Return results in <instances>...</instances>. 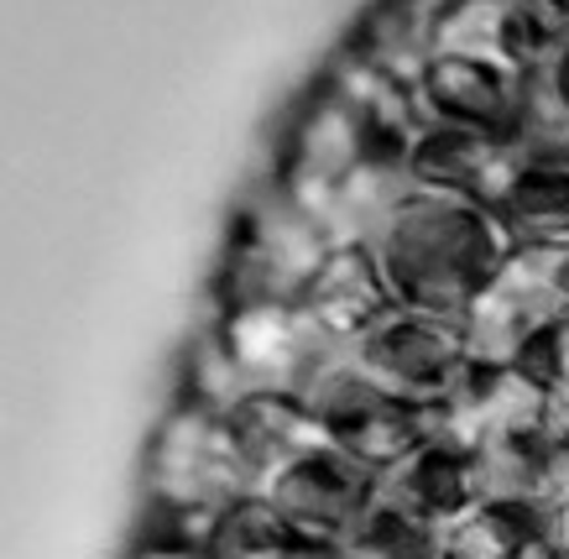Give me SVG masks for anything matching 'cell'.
Masks as SVG:
<instances>
[{"mask_svg": "<svg viewBox=\"0 0 569 559\" xmlns=\"http://www.w3.org/2000/svg\"><path fill=\"white\" fill-rule=\"evenodd\" d=\"M377 262L392 298L439 319H460L512 257L497 214L439 189H418L377 236Z\"/></svg>", "mask_w": 569, "mask_h": 559, "instance_id": "obj_1", "label": "cell"}, {"mask_svg": "<svg viewBox=\"0 0 569 559\" xmlns=\"http://www.w3.org/2000/svg\"><path fill=\"white\" fill-rule=\"evenodd\" d=\"M141 481H147V523H152L141 539L193 543V549H204V533L220 512L257 497V476L230 435V419L183 398H173V408L152 429Z\"/></svg>", "mask_w": 569, "mask_h": 559, "instance_id": "obj_2", "label": "cell"}, {"mask_svg": "<svg viewBox=\"0 0 569 559\" xmlns=\"http://www.w3.org/2000/svg\"><path fill=\"white\" fill-rule=\"evenodd\" d=\"M335 251L325 220L277 183L272 173L257 178L230 214L220 262L209 278V315L261 309V303H298L309 278Z\"/></svg>", "mask_w": 569, "mask_h": 559, "instance_id": "obj_3", "label": "cell"}, {"mask_svg": "<svg viewBox=\"0 0 569 559\" xmlns=\"http://www.w3.org/2000/svg\"><path fill=\"white\" fill-rule=\"evenodd\" d=\"M569 319V246H512L501 272L460 315L476 367H518L538 335Z\"/></svg>", "mask_w": 569, "mask_h": 559, "instance_id": "obj_4", "label": "cell"}, {"mask_svg": "<svg viewBox=\"0 0 569 559\" xmlns=\"http://www.w3.org/2000/svg\"><path fill=\"white\" fill-rule=\"evenodd\" d=\"M366 162H402V158L381 152V141L371 137L361 110L350 106V94L319 69L313 84L293 100L288 121H282L272 178L288 193H298L303 204H313L329 189H340L350 173H361Z\"/></svg>", "mask_w": 569, "mask_h": 559, "instance_id": "obj_5", "label": "cell"}, {"mask_svg": "<svg viewBox=\"0 0 569 559\" xmlns=\"http://www.w3.org/2000/svg\"><path fill=\"white\" fill-rule=\"evenodd\" d=\"M303 408H309L313 423L325 429L329 445H340L346 455H356V460L371 466L377 476L429 439V408L387 392L350 350L309 387Z\"/></svg>", "mask_w": 569, "mask_h": 559, "instance_id": "obj_6", "label": "cell"}, {"mask_svg": "<svg viewBox=\"0 0 569 559\" xmlns=\"http://www.w3.org/2000/svg\"><path fill=\"white\" fill-rule=\"evenodd\" d=\"M350 356H356L387 392L418 402V408L445 402L455 387L466 382V371L476 367L466 350V335H460V319L423 315V309H408V303H392V309L350 346Z\"/></svg>", "mask_w": 569, "mask_h": 559, "instance_id": "obj_7", "label": "cell"}, {"mask_svg": "<svg viewBox=\"0 0 569 559\" xmlns=\"http://www.w3.org/2000/svg\"><path fill=\"white\" fill-rule=\"evenodd\" d=\"M209 319L220 325L224 346H230L251 392H277V398L303 402L309 387L350 350L329 330H319L303 315V303H261V309H230V315Z\"/></svg>", "mask_w": 569, "mask_h": 559, "instance_id": "obj_8", "label": "cell"}, {"mask_svg": "<svg viewBox=\"0 0 569 559\" xmlns=\"http://www.w3.org/2000/svg\"><path fill=\"white\" fill-rule=\"evenodd\" d=\"M257 497H267L309 543L346 559L350 533L361 528L366 507L377 502V471L325 439L309 455H298L293 466H282Z\"/></svg>", "mask_w": 569, "mask_h": 559, "instance_id": "obj_9", "label": "cell"}, {"mask_svg": "<svg viewBox=\"0 0 569 559\" xmlns=\"http://www.w3.org/2000/svg\"><path fill=\"white\" fill-rule=\"evenodd\" d=\"M429 439L460 455L491 439H549V387L522 367H470L466 382L429 408Z\"/></svg>", "mask_w": 569, "mask_h": 559, "instance_id": "obj_10", "label": "cell"}, {"mask_svg": "<svg viewBox=\"0 0 569 559\" xmlns=\"http://www.w3.org/2000/svg\"><path fill=\"white\" fill-rule=\"evenodd\" d=\"M522 84H528V73H512L501 63L433 58L418 79V106L429 126H460V131L512 141L522 116Z\"/></svg>", "mask_w": 569, "mask_h": 559, "instance_id": "obj_11", "label": "cell"}, {"mask_svg": "<svg viewBox=\"0 0 569 559\" xmlns=\"http://www.w3.org/2000/svg\"><path fill=\"white\" fill-rule=\"evenodd\" d=\"M413 168L418 189H439L455 199H470L481 210H497L507 189L518 183V173L528 168L512 141L481 137V131H460V126H423V137L413 141Z\"/></svg>", "mask_w": 569, "mask_h": 559, "instance_id": "obj_12", "label": "cell"}, {"mask_svg": "<svg viewBox=\"0 0 569 559\" xmlns=\"http://www.w3.org/2000/svg\"><path fill=\"white\" fill-rule=\"evenodd\" d=\"M298 303H303V315H309L319 330L335 335L340 346H356L397 298H392V282H387V272H381L371 246H335L325 257V267L309 278V288H303Z\"/></svg>", "mask_w": 569, "mask_h": 559, "instance_id": "obj_13", "label": "cell"}, {"mask_svg": "<svg viewBox=\"0 0 569 559\" xmlns=\"http://www.w3.org/2000/svg\"><path fill=\"white\" fill-rule=\"evenodd\" d=\"M439 11H445V0H366L340 48L350 58H361L371 69L392 73V79L418 89L423 69L433 63Z\"/></svg>", "mask_w": 569, "mask_h": 559, "instance_id": "obj_14", "label": "cell"}, {"mask_svg": "<svg viewBox=\"0 0 569 559\" xmlns=\"http://www.w3.org/2000/svg\"><path fill=\"white\" fill-rule=\"evenodd\" d=\"M418 193V178L408 162H366L340 189L313 199L309 210L325 220L335 246H377V236L392 226V214Z\"/></svg>", "mask_w": 569, "mask_h": 559, "instance_id": "obj_15", "label": "cell"}, {"mask_svg": "<svg viewBox=\"0 0 569 559\" xmlns=\"http://www.w3.org/2000/svg\"><path fill=\"white\" fill-rule=\"evenodd\" d=\"M377 497L392 507H408V512H418V518H429V523L445 528L449 518H460L466 507H476L470 455L423 439L418 450H408L397 466H387V471L377 476Z\"/></svg>", "mask_w": 569, "mask_h": 559, "instance_id": "obj_16", "label": "cell"}, {"mask_svg": "<svg viewBox=\"0 0 569 559\" xmlns=\"http://www.w3.org/2000/svg\"><path fill=\"white\" fill-rule=\"evenodd\" d=\"M230 435L241 445L246 466L257 476V491L272 481L282 466H293L298 455L325 445V429L298 398H277V392H251V398L230 413Z\"/></svg>", "mask_w": 569, "mask_h": 559, "instance_id": "obj_17", "label": "cell"}, {"mask_svg": "<svg viewBox=\"0 0 569 559\" xmlns=\"http://www.w3.org/2000/svg\"><path fill=\"white\" fill-rule=\"evenodd\" d=\"M204 559H340L309 543L267 497H246L204 533Z\"/></svg>", "mask_w": 569, "mask_h": 559, "instance_id": "obj_18", "label": "cell"}, {"mask_svg": "<svg viewBox=\"0 0 569 559\" xmlns=\"http://www.w3.org/2000/svg\"><path fill=\"white\" fill-rule=\"evenodd\" d=\"M543 450L549 439H491L470 455V491L481 507L543 512Z\"/></svg>", "mask_w": 569, "mask_h": 559, "instance_id": "obj_19", "label": "cell"}, {"mask_svg": "<svg viewBox=\"0 0 569 559\" xmlns=\"http://www.w3.org/2000/svg\"><path fill=\"white\" fill-rule=\"evenodd\" d=\"M491 214L512 246H569V168L528 162Z\"/></svg>", "mask_w": 569, "mask_h": 559, "instance_id": "obj_20", "label": "cell"}, {"mask_svg": "<svg viewBox=\"0 0 569 559\" xmlns=\"http://www.w3.org/2000/svg\"><path fill=\"white\" fill-rule=\"evenodd\" d=\"M178 398L193 402V408H209V413H224V419L251 398V387H246L241 367H236V356H230V346H224V335L214 319H209L204 330H193L189 350H183Z\"/></svg>", "mask_w": 569, "mask_h": 559, "instance_id": "obj_21", "label": "cell"}, {"mask_svg": "<svg viewBox=\"0 0 569 559\" xmlns=\"http://www.w3.org/2000/svg\"><path fill=\"white\" fill-rule=\"evenodd\" d=\"M538 543V528L528 512L507 507H466L460 518L445 523V549L439 559H522Z\"/></svg>", "mask_w": 569, "mask_h": 559, "instance_id": "obj_22", "label": "cell"}, {"mask_svg": "<svg viewBox=\"0 0 569 559\" xmlns=\"http://www.w3.org/2000/svg\"><path fill=\"white\" fill-rule=\"evenodd\" d=\"M439 549H445V528L377 497L366 507L361 528L350 533L346 559H439Z\"/></svg>", "mask_w": 569, "mask_h": 559, "instance_id": "obj_23", "label": "cell"}, {"mask_svg": "<svg viewBox=\"0 0 569 559\" xmlns=\"http://www.w3.org/2000/svg\"><path fill=\"white\" fill-rule=\"evenodd\" d=\"M512 147L528 162L569 168V100H565V89L553 84L549 69H533L528 84H522V116H518Z\"/></svg>", "mask_w": 569, "mask_h": 559, "instance_id": "obj_24", "label": "cell"}, {"mask_svg": "<svg viewBox=\"0 0 569 559\" xmlns=\"http://www.w3.org/2000/svg\"><path fill=\"white\" fill-rule=\"evenodd\" d=\"M543 507H569V439H549L543 450Z\"/></svg>", "mask_w": 569, "mask_h": 559, "instance_id": "obj_25", "label": "cell"}, {"mask_svg": "<svg viewBox=\"0 0 569 559\" xmlns=\"http://www.w3.org/2000/svg\"><path fill=\"white\" fill-rule=\"evenodd\" d=\"M533 528H538V543L553 559H569V507H543L533 518Z\"/></svg>", "mask_w": 569, "mask_h": 559, "instance_id": "obj_26", "label": "cell"}, {"mask_svg": "<svg viewBox=\"0 0 569 559\" xmlns=\"http://www.w3.org/2000/svg\"><path fill=\"white\" fill-rule=\"evenodd\" d=\"M126 559H204V549H193V543H168V539H141Z\"/></svg>", "mask_w": 569, "mask_h": 559, "instance_id": "obj_27", "label": "cell"}, {"mask_svg": "<svg viewBox=\"0 0 569 559\" xmlns=\"http://www.w3.org/2000/svg\"><path fill=\"white\" fill-rule=\"evenodd\" d=\"M549 439H569V382L549 392Z\"/></svg>", "mask_w": 569, "mask_h": 559, "instance_id": "obj_28", "label": "cell"}, {"mask_svg": "<svg viewBox=\"0 0 569 559\" xmlns=\"http://www.w3.org/2000/svg\"><path fill=\"white\" fill-rule=\"evenodd\" d=\"M549 73H553V84L565 89V100H569V27H565V37H559V48H553Z\"/></svg>", "mask_w": 569, "mask_h": 559, "instance_id": "obj_29", "label": "cell"}, {"mask_svg": "<svg viewBox=\"0 0 569 559\" xmlns=\"http://www.w3.org/2000/svg\"><path fill=\"white\" fill-rule=\"evenodd\" d=\"M533 6H538V11H549L553 21H565V27H569V0H533Z\"/></svg>", "mask_w": 569, "mask_h": 559, "instance_id": "obj_30", "label": "cell"}, {"mask_svg": "<svg viewBox=\"0 0 569 559\" xmlns=\"http://www.w3.org/2000/svg\"><path fill=\"white\" fill-rule=\"evenodd\" d=\"M522 559H553V555H549V549H543V543H533V549H528V555H522Z\"/></svg>", "mask_w": 569, "mask_h": 559, "instance_id": "obj_31", "label": "cell"}]
</instances>
